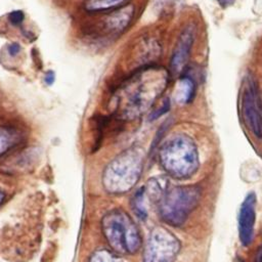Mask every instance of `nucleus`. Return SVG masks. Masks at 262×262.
I'll use <instances>...</instances> for the list:
<instances>
[{
  "mask_svg": "<svg viewBox=\"0 0 262 262\" xmlns=\"http://www.w3.org/2000/svg\"><path fill=\"white\" fill-rule=\"evenodd\" d=\"M168 82V72L157 66H147L135 73L121 88L118 112L125 118H134L145 112L161 95Z\"/></svg>",
  "mask_w": 262,
  "mask_h": 262,
  "instance_id": "obj_1",
  "label": "nucleus"
},
{
  "mask_svg": "<svg viewBox=\"0 0 262 262\" xmlns=\"http://www.w3.org/2000/svg\"><path fill=\"white\" fill-rule=\"evenodd\" d=\"M159 158L165 171L179 179L190 177L199 167L196 145L185 134H177L167 140L160 149Z\"/></svg>",
  "mask_w": 262,
  "mask_h": 262,
  "instance_id": "obj_2",
  "label": "nucleus"
},
{
  "mask_svg": "<svg viewBox=\"0 0 262 262\" xmlns=\"http://www.w3.org/2000/svg\"><path fill=\"white\" fill-rule=\"evenodd\" d=\"M200 198L201 189L196 185L175 186L165 191L159 201L162 219L173 226L183 224L198 206Z\"/></svg>",
  "mask_w": 262,
  "mask_h": 262,
  "instance_id": "obj_3",
  "label": "nucleus"
},
{
  "mask_svg": "<svg viewBox=\"0 0 262 262\" xmlns=\"http://www.w3.org/2000/svg\"><path fill=\"white\" fill-rule=\"evenodd\" d=\"M102 229L110 245L120 253H134L141 239L137 227L131 218L123 211L114 210L102 220Z\"/></svg>",
  "mask_w": 262,
  "mask_h": 262,
  "instance_id": "obj_4",
  "label": "nucleus"
},
{
  "mask_svg": "<svg viewBox=\"0 0 262 262\" xmlns=\"http://www.w3.org/2000/svg\"><path fill=\"white\" fill-rule=\"evenodd\" d=\"M241 115L247 128L258 138H262V99L253 76L248 75L239 95Z\"/></svg>",
  "mask_w": 262,
  "mask_h": 262,
  "instance_id": "obj_5",
  "label": "nucleus"
},
{
  "mask_svg": "<svg viewBox=\"0 0 262 262\" xmlns=\"http://www.w3.org/2000/svg\"><path fill=\"white\" fill-rule=\"evenodd\" d=\"M180 250L179 241L164 227L154 229L147 241L143 262H173Z\"/></svg>",
  "mask_w": 262,
  "mask_h": 262,
  "instance_id": "obj_6",
  "label": "nucleus"
},
{
  "mask_svg": "<svg viewBox=\"0 0 262 262\" xmlns=\"http://www.w3.org/2000/svg\"><path fill=\"white\" fill-rule=\"evenodd\" d=\"M256 219V194L250 192L241 205L238 213V235L243 246H249L253 239Z\"/></svg>",
  "mask_w": 262,
  "mask_h": 262,
  "instance_id": "obj_7",
  "label": "nucleus"
},
{
  "mask_svg": "<svg viewBox=\"0 0 262 262\" xmlns=\"http://www.w3.org/2000/svg\"><path fill=\"white\" fill-rule=\"evenodd\" d=\"M194 40V30L192 27H186L179 35L172 52L170 68L174 75L181 73L189 58L191 47Z\"/></svg>",
  "mask_w": 262,
  "mask_h": 262,
  "instance_id": "obj_8",
  "label": "nucleus"
},
{
  "mask_svg": "<svg viewBox=\"0 0 262 262\" xmlns=\"http://www.w3.org/2000/svg\"><path fill=\"white\" fill-rule=\"evenodd\" d=\"M133 14L134 8L132 5L115 8V10H113L103 19L102 28L108 34L121 33L129 26Z\"/></svg>",
  "mask_w": 262,
  "mask_h": 262,
  "instance_id": "obj_9",
  "label": "nucleus"
},
{
  "mask_svg": "<svg viewBox=\"0 0 262 262\" xmlns=\"http://www.w3.org/2000/svg\"><path fill=\"white\" fill-rule=\"evenodd\" d=\"M127 0H85L84 7L87 11L98 12L121 7Z\"/></svg>",
  "mask_w": 262,
  "mask_h": 262,
  "instance_id": "obj_10",
  "label": "nucleus"
},
{
  "mask_svg": "<svg viewBox=\"0 0 262 262\" xmlns=\"http://www.w3.org/2000/svg\"><path fill=\"white\" fill-rule=\"evenodd\" d=\"M195 92L193 81L189 77H182L179 81L178 87V99L183 102H189Z\"/></svg>",
  "mask_w": 262,
  "mask_h": 262,
  "instance_id": "obj_11",
  "label": "nucleus"
},
{
  "mask_svg": "<svg viewBox=\"0 0 262 262\" xmlns=\"http://www.w3.org/2000/svg\"><path fill=\"white\" fill-rule=\"evenodd\" d=\"M90 262H121L117 256L106 251L97 252L90 260Z\"/></svg>",
  "mask_w": 262,
  "mask_h": 262,
  "instance_id": "obj_12",
  "label": "nucleus"
},
{
  "mask_svg": "<svg viewBox=\"0 0 262 262\" xmlns=\"http://www.w3.org/2000/svg\"><path fill=\"white\" fill-rule=\"evenodd\" d=\"M24 12L20 11V10H15V11H12L10 14H9V20L11 24H13L14 26H17L19 24H21V21L24 20Z\"/></svg>",
  "mask_w": 262,
  "mask_h": 262,
  "instance_id": "obj_13",
  "label": "nucleus"
},
{
  "mask_svg": "<svg viewBox=\"0 0 262 262\" xmlns=\"http://www.w3.org/2000/svg\"><path fill=\"white\" fill-rule=\"evenodd\" d=\"M20 50V46L17 43H11L8 47V51L10 55H16Z\"/></svg>",
  "mask_w": 262,
  "mask_h": 262,
  "instance_id": "obj_14",
  "label": "nucleus"
},
{
  "mask_svg": "<svg viewBox=\"0 0 262 262\" xmlns=\"http://www.w3.org/2000/svg\"><path fill=\"white\" fill-rule=\"evenodd\" d=\"M252 262H262V244L260 245V247L257 249L256 254L254 256V259Z\"/></svg>",
  "mask_w": 262,
  "mask_h": 262,
  "instance_id": "obj_15",
  "label": "nucleus"
},
{
  "mask_svg": "<svg viewBox=\"0 0 262 262\" xmlns=\"http://www.w3.org/2000/svg\"><path fill=\"white\" fill-rule=\"evenodd\" d=\"M53 81H54V73L51 71L47 72V74L45 75V82L47 84H52Z\"/></svg>",
  "mask_w": 262,
  "mask_h": 262,
  "instance_id": "obj_16",
  "label": "nucleus"
}]
</instances>
